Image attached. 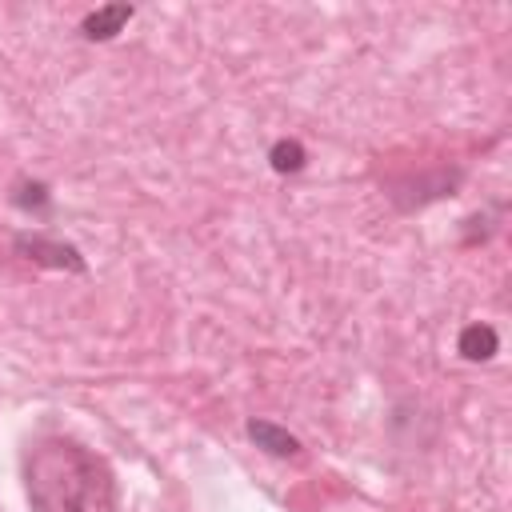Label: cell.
<instances>
[{"label": "cell", "mask_w": 512, "mask_h": 512, "mask_svg": "<svg viewBox=\"0 0 512 512\" xmlns=\"http://www.w3.org/2000/svg\"><path fill=\"white\" fill-rule=\"evenodd\" d=\"M132 16H136L132 4H104V8H96V12H88V16L80 20V36L92 40V44H104V40H112Z\"/></svg>", "instance_id": "277c9868"}, {"label": "cell", "mask_w": 512, "mask_h": 512, "mask_svg": "<svg viewBox=\"0 0 512 512\" xmlns=\"http://www.w3.org/2000/svg\"><path fill=\"white\" fill-rule=\"evenodd\" d=\"M456 352L468 360V364H484V360H492L496 352H500V336H496V328L492 324H468V328H460V336H456Z\"/></svg>", "instance_id": "5b68a950"}, {"label": "cell", "mask_w": 512, "mask_h": 512, "mask_svg": "<svg viewBox=\"0 0 512 512\" xmlns=\"http://www.w3.org/2000/svg\"><path fill=\"white\" fill-rule=\"evenodd\" d=\"M244 432H248V440H252L260 452H268V456H276V460H296V456L304 452L300 436H292L284 424H272V420H264V416H252V420L244 424Z\"/></svg>", "instance_id": "3957f363"}, {"label": "cell", "mask_w": 512, "mask_h": 512, "mask_svg": "<svg viewBox=\"0 0 512 512\" xmlns=\"http://www.w3.org/2000/svg\"><path fill=\"white\" fill-rule=\"evenodd\" d=\"M16 256H24L28 264H40V268H56V272H88V260L80 256L76 244L68 240H56V236H44V232H20L12 240Z\"/></svg>", "instance_id": "7a4b0ae2"}, {"label": "cell", "mask_w": 512, "mask_h": 512, "mask_svg": "<svg viewBox=\"0 0 512 512\" xmlns=\"http://www.w3.org/2000/svg\"><path fill=\"white\" fill-rule=\"evenodd\" d=\"M12 204L24 212H48L52 208V188L44 180H16L12 184Z\"/></svg>", "instance_id": "52a82bcc"}, {"label": "cell", "mask_w": 512, "mask_h": 512, "mask_svg": "<svg viewBox=\"0 0 512 512\" xmlns=\"http://www.w3.org/2000/svg\"><path fill=\"white\" fill-rule=\"evenodd\" d=\"M268 164H272V172H280V176H296V172L308 168V148H304L300 140H292V136H280V140H272V148H268Z\"/></svg>", "instance_id": "8992f818"}, {"label": "cell", "mask_w": 512, "mask_h": 512, "mask_svg": "<svg viewBox=\"0 0 512 512\" xmlns=\"http://www.w3.org/2000/svg\"><path fill=\"white\" fill-rule=\"evenodd\" d=\"M24 492L32 512H116V480L104 456L56 432L24 448Z\"/></svg>", "instance_id": "6da1fadb"}]
</instances>
